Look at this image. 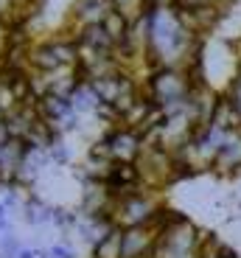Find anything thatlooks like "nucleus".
<instances>
[{"mask_svg": "<svg viewBox=\"0 0 241 258\" xmlns=\"http://www.w3.org/2000/svg\"><path fill=\"white\" fill-rule=\"evenodd\" d=\"M101 143L107 146V155L112 157V163H137L146 149V138L137 129L121 126V123L115 129H110L101 138Z\"/></svg>", "mask_w": 241, "mask_h": 258, "instance_id": "f257e3e1", "label": "nucleus"}, {"mask_svg": "<svg viewBox=\"0 0 241 258\" xmlns=\"http://www.w3.org/2000/svg\"><path fill=\"white\" fill-rule=\"evenodd\" d=\"M160 241V227L154 222L137 227H121V252L124 258H149L154 255Z\"/></svg>", "mask_w": 241, "mask_h": 258, "instance_id": "f03ea898", "label": "nucleus"}, {"mask_svg": "<svg viewBox=\"0 0 241 258\" xmlns=\"http://www.w3.org/2000/svg\"><path fill=\"white\" fill-rule=\"evenodd\" d=\"M110 12H112L110 0H76L73 3V20H76L78 28L104 23L110 17Z\"/></svg>", "mask_w": 241, "mask_h": 258, "instance_id": "7ed1b4c3", "label": "nucleus"}, {"mask_svg": "<svg viewBox=\"0 0 241 258\" xmlns=\"http://www.w3.org/2000/svg\"><path fill=\"white\" fill-rule=\"evenodd\" d=\"M213 168L216 171H235V168H241V129L227 132V141H224L222 152L216 157Z\"/></svg>", "mask_w": 241, "mask_h": 258, "instance_id": "20e7f679", "label": "nucleus"}, {"mask_svg": "<svg viewBox=\"0 0 241 258\" xmlns=\"http://www.w3.org/2000/svg\"><path fill=\"white\" fill-rule=\"evenodd\" d=\"M112 3V12H118L121 17H126L132 26H137L143 17H149L154 9H151L149 0H110Z\"/></svg>", "mask_w": 241, "mask_h": 258, "instance_id": "39448f33", "label": "nucleus"}, {"mask_svg": "<svg viewBox=\"0 0 241 258\" xmlns=\"http://www.w3.org/2000/svg\"><path fill=\"white\" fill-rule=\"evenodd\" d=\"M93 258H124V252H121V227L110 230L98 244H93Z\"/></svg>", "mask_w": 241, "mask_h": 258, "instance_id": "423d86ee", "label": "nucleus"}, {"mask_svg": "<svg viewBox=\"0 0 241 258\" xmlns=\"http://www.w3.org/2000/svg\"><path fill=\"white\" fill-rule=\"evenodd\" d=\"M23 219L28 222V225H39V222H48L51 219V208L42 205V200H37V197H31V200L23 205Z\"/></svg>", "mask_w": 241, "mask_h": 258, "instance_id": "0eeeda50", "label": "nucleus"}, {"mask_svg": "<svg viewBox=\"0 0 241 258\" xmlns=\"http://www.w3.org/2000/svg\"><path fill=\"white\" fill-rule=\"evenodd\" d=\"M48 258H76V252L67 244H53V247H48Z\"/></svg>", "mask_w": 241, "mask_h": 258, "instance_id": "6e6552de", "label": "nucleus"}, {"mask_svg": "<svg viewBox=\"0 0 241 258\" xmlns=\"http://www.w3.org/2000/svg\"><path fill=\"white\" fill-rule=\"evenodd\" d=\"M219 258H238V255H235V250H230V247H227V250H224Z\"/></svg>", "mask_w": 241, "mask_h": 258, "instance_id": "1a4fd4ad", "label": "nucleus"}]
</instances>
